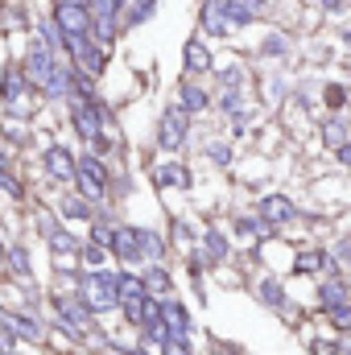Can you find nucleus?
I'll return each mask as SVG.
<instances>
[{
	"label": "nucleus",
	"mask_w": 351,
	"mask_h": 355,
	"mask_svg": "<svg viewBox=\"0 0 351 355\" xmlns=\"http://www.w3.org/2000/svg\"><path fill=\"white\" fill-rule=\"evenodd\" d=\"M223 12H228V25H252L264 12V0H223Z\"/></svg>",
	"instance_id": "0eeeda50"
},
{
	"label": "nucleus",
	"mask_w": 351,
	"mask_h": 355,
	"mask_svg": "<svg viewBox=\"0 0 351 355\" xmlns=\"http://www.w3.org/2000/svg\"><path fill=\"white\" fill-rule=\"evenodd\" d=\"M0 318H4L17 335H25V339H42V327H37L29 314H4V310H0Z\"/></svg>",
	"instance_id": "f3484780"
},
{
	"label": "nucleus",
	"mask_w": 351,
	"mask_h": 355,
	"mask_svg": "<svg viewBox=\"0 0 351 355\" xmlns=\"http://www.w3.org/2000/svg\"><path fill=\"white\" fill-rule=\"evenodd\" d=\"M327 314H331V322H335V327H343V331L351 327V302H343V306H331Z\"/></svg>",
	"instance_id": "c85d7f7f"
},
{
	"label": "nucleus",
	"mask_w": 351,
	"mask_h": 355,
	"mask_svg": "<svg viewBox=\"0 0 351 355\" xmlns=\"http://www.w3.org/2000/svg\"><path fill=\"white\" fill-rule=\"evenodd\" d=\"M153 182H157V186H182V182H190V174H186L182 166H157V170H153Z\"/></svg>",
	"instance_id": "412c9836"
},
{
	"label": "nucleus",
	"mask_w": 351,
	"mask_h": 355,
	"mask_svg": "<svg viewBox=\"0 0 351 355\" xmlns=\"http://www.w3.org/2000/svg\"><path fill=\"white\" fill-rule=\"evenodd\" d=\"M178 103H182V112H203L211 99H207V91L194 87V83H182V91H178Z\"/></svg>",
	"instance_id": "4468645a"
},
{
	"label": "nucleus",
	"mask_w": 351,
	"mask_h": 355,
	"mask_svg": "<svg viewBox=\"0 0 351 355\" xmlns=\"http://www.w3.org/2000/svg\"><path fill=\"white\" fill-rule=\"evenodd\" d=\"M261 219H268V223H289V219H293V202H289L285 194H264L261 198Z\"/></svg>",
	"instance_id": "6e6552de"
},
{
	"label": "nucleus",
	"mask_w": 351,
	"mask_h": 355,
	"mask_svg": "<svg viewBox=\"0 0 351 355\" xmlns=\"http://www.w3.org/2000/svg\"><path fill=\"white\" fill-rule=\"evenodd\" d=\"M323 141L339 149V145L348 141V124H343V120H327V124H323Z\"/></svg>",
	"instance_id": "4be33fe9"
},
{
	"label": "nucleus",
	"mask_w": 351,
	"mask_h": 355,
	"mask_svg": "<svg viewBox=\"0 0 351 355\" xmlns=\"http://www.w3.org/2000/svg\"><path fill=\"white\" fill-rule=\"evenodd\" d=\"M137 232H141V257L145 261H162L166 257V240L153 236V232H145V227H137Z\"/></svg>",
	"instance_id": "a211bd4d"
},
{
	"label": "nucleus",
	"mask_w": 351,
	"mask_h": 355,
	"mask_svg": "<svg viewBox=\"0 0 351 355\" xmlns=\"http://www.w3.org/2000/svg\"><path fill=\"white\" fill-rule=\"evenodd\" d=\"M75 182H79L83 198L99 202V198H103V190H108V170L99 166V157H83V162L75 166Z\"/></svg>",
	"instance_id": "20e7f679"
},
{
	"label": "nucleus",
	"mask_w": 351,
	"mask_h": 355,
	"mask_svg": "<svg viewBox=\"0 0 351 355\" xmlns=\"http://www.w3.org/2000/svg\"><path fill=\"white\" fill-rule=\"evenodd\" d=\"M285 50H289V42H285L281 33H273V37H264V46H261V54H264V58H281Z\"/></svg>",
	"instance_id": "bb28decb"
},
{
	"label": "nucleus",
	"mask_w": 351,
	"mask_h": 355,
	"mask_svg": "<svg viewBox=\"0 0 351 355\" xmlns=\"http://www.w3.org/2000/svg\"><path fill=\"white\" fill-rule=\"evenodd\" d=\"M343 42H348V46H351V29H348V33H343Z\"/></svg>",
	"instance_id": "58836bf2"
},
{
	"label": "nucleus",
	"mask_w": 351,
	"mask_h": 355,
	"mask_svg": "<svg viewBox=\"0 0 351 355\" xmlns=\"http://www.w3.org/2000/svg\"><path fill=\"white\" fill-rule=\"evenodd\" d=\"M207 257H211V261H215V265H219V261H223V257H228V236H219V232H215V227H211V232H207Z\"/></svg>",
	"instance_id": "5701e85b"
},
{
	"label": "nucleus",
	"mask_w": 351,
	"mask_h": 355,
	"mask_svg": "<svg viewBox=\"0 0 351 355\" xmlns=\"http://www.w3.org/2000/svg\"><path fill=\"white\" fill-rule=\"evenodd\" d=\"M8 261H12L17 272H29V257H25V248H12V252H8Z\"/></svg>",
	"instance_id": "2f4dec72"
},
{
	"label": "nucleus",
	"mask_w": 351,
	"mask_h": 355,
	"mask_svg": "<svg viewBox=\"0 0 351 355\" xmlns=\"http://www.w3.org/2000/svg\"><path fill=\"white\" fill-rule=\"evenodd\" d=\"M339 162H343V166H351V137L339 145Z\"/></svg>",
	"instance_id": "e433bc0d"
},
{
	"label": "nucleus",
	"mask_w": 351,
	"mask_h": 355,
	"mask_svg": "<svg viewBox=\"0 0 351 355\" xmlns=\"http://www.w3.org/2000/svg\"><path fill=\"white\" fill-rule=\"evenodd\" d=\"M67 54H75V62H79L83 75H99V71L108 67V50L95 42V33H75V37H67Z\"/></svg>",
	"instance_id": "f03ea898"
},
{
	"label": "nucleus",
	"mask_w": 351,
	"mask_h": 355,
	"mask_svg": "<svg viewBox=\"0 0 351 355\" xmlns=\"http://www.w3.org/2000/svg\"><path fill=\"white\" fill-rule=\"evenodd\" d=\"M314 355H339L335 343H314Z\"/></svg>",
	"instance_id": "c9c22d12"
},
{
	"label": "nucleus",
	"mask_w": 351,
	"mask_h": 355,
	"mask_svg": "<svg viewBox=\"0 0 351 355\" xmlns=\"http://www.w3.org/2000/svg\"><path fill=\"white\" fill-rule=\"evenodd\" d=\"M79 302L87 306L91 314H103V310H112L120 297H116V281H112V272H87L83 281H79Z\"/></svg>",
	"instance_id": "f257e3e1"
},
{
	"label": "nucleus",
	"mask_w": 351,
	"mask_h": 355,
	"mask_svg": "<svg viewBox=\"0 0 351 355\" xmlns=\"http://www.w3.org/2000/svg\"><path fill=\"white\" fill-rule=\"evenodd\" d=\"M162 322L170 327V335H178V339L190 335V314H186L182 302H166V306H162Z\"/></svg>",
	"instance_id": "9b49d317"
},
{
	"label": "nucleus",
	"mask_w": 351,
	"mask_h": 355,
	"mask_svg": "<svg viewBox=\"0 0 351 355\" xmlns=\"http://www.w3.org/2000/svg\"><path fill=\"white\" fill-rule=\"evenodd\" d=\"M37 37L50 46V50H67V33L58 29V21L50 17V21H37Z\"/></svg>",
	"instance_id": "2eb2a0df"
},
{
	"label": "nucleus",
	"mask_w": 351,
	"mask_h": 355,
	"mask_svg": "<svg viewBox=\"0 0 351 355\" xmlns=\"http://www.w3.org/2000/svg\"><path fill=\"white\" fill-rule=\"evenodd\" d=\"M0 257H4V248H0Z\"/></svg>",
	"instance_id": "ea45409f"
},
{
	"label": "nucleus",
	"mask_w": 351,
	"mask_h": 355,
	"mask_svg": "<svg viewBox=\"0 0 351 355\" xmlns=\"http://www.w3.org/2000/svg\"><path fill=\"white\" fill-rule=\"evenodd\" d=\"M46 170L67 182V178H75V162H71V153H67L62 145H50V149H46Z\"/></svg>",
	"instance_id": "ddd939ff"
},
{
	"label": "nucleus",
	"mask_w": 351,
	"mask_h": 355,
	"mask_svg": "<svg viewBox=\"0 0 351 355\" xmlns=\"http://www.w3.org/2000/svg\"><path fill=\"white\" fill-rule=\"evenodd\" d=\"M207 153H211V162H215V166H228V162H232V149H228V145H211Z\"/></svg>",
	"instance_id": "7c9ffc66"
},
{
	"label": "nucleus",
	"mask_w": 351,
	"mask_h": 355,
	"mask_svg": "<svg viewBox=\"0 0 351 355\" xmlns=\"http://www.w3.org/2000/svg\"><path fill=\"white\" fill-rule=\"evenodd\" d=\"M318 302H323L327 310H331V306H343V302H348V285H343V281H323V285H318Z\"/></svg>",
	"instance_id": "dca6fc26"
},
{
	"label": "nucleus",
	"mask_w": 351,
	"mask_h": 355,
	"mask_svg": "<svg viewBox=\"0 0 351 355\" xmlns=\"http://www.w3.org/2000/svg\"><path fill=\"white\" fill-rule=\"evenodd\" d=\"M182 67H186V75H203V71H211V54H207V46H203L198 37H190V42H186Z\"/></svg>",
	"instance_id": "9d476101"
},
{
	"label": "nucleus",
	"mask_w": 351,
	"mask_h": 355,
	"mask_svg": "<svg viewBox=\"0 0 351 355\" xmlns=\"http://www.w3.org/2000/svg\"><path fill=\"white\" fill-rule=\"evenodd\" d=\"M343 103H348V91L339 87V83H331L327 87V107H343Z\"/></svg>",
	"instance_id": "c756f323"
},
{
	"label": "nucleus",
	"mask_w": 351,
	"mask_h": 355,
	"mask_svg": "<svg viewBox=\"0 0 351 355\" xmlns=\"http://www.w3.org/2000/svg\"><path fill=\"white\" fill-rule=\"evenodd\" d=\"M190 112H182V107H170L166 116H162V124H157V145L162 149H182L186 145V132H190V120H186Z\"/></svg>",
	"instance_id": "7ed1b4c3"
},
{
	"label": "nucleus",
	"mask_w": 351,
	"mask_h": 355,
	"mask_svg": "<svg viewBox=\"0 0 351 355\" xmlns=\"http://www.w3.org/2000/svg\"><path fill=\"white\" fill-rule=\"evenodd\" d=\"M4 170H8V153L0 149V174H4Z\"/></svg>",
	"instance_id": "4c0bfd02"
},
{
	"label": "nucleus",
	"mask_w": 351,
	"mask_h": 355,
	"mask_svg": "<svg viewBox=\"0 0 351 355\" xmlns=\"http://www.w3.org/2000/svg\"><path fill=\"white\" fill-rule=\"evenodd\" d=\"M46 236H50V248H54V252H62V257L79 252V240H71L62 227H46Z\"/></svg>",
	"instance_id": "aec40b11"
},
{
	"label": "nucleus",
	"mask_w": 351,
	"mask_h": 355,
	"mask_svg": "<svg viewBox=\"0 0 351 355\" xmlns=\"http://www.w3.org/2000/svg\"><path fill=\"white\" fill-rule=\"evenodd\" d=\"M112 281H116V297H120V302H137V297H149V289H145V277H132V272H116Z\"/></svg>",
	"instance_id": "f8f14e48"
},
{
	"label": "nucleus",
	"mask_w": 351,
	"mask_h": 355,
	"mask_svg": "<svg viewBox=\"0 0 351 355\" xmlns=\"http://www.w3.org/2000/svg\"><path fill=\"white\" fill-rule=\"evenodd\" d=\"M261 297H264V302H268V306H277V310H285V306H289L277 281H261Z\"/></svg>",
	"instance_id": "393cba45"
},
{
	"label": "nucleus",
	"mask_w": 351,
	"mask_h": 355,
	"mask_svg": "<svg viewBox=\"0 0 351 355\" xmlns=\"http://www.w3.org/2000/svg\"><path fill=\"white\" fill-rule=\"evenodd\" d=\"M203 33H211V37H223V33H228L223 0H207V4H203Z\"/></svg>",
	"instance_id": "1a4fd4ad"
},
{
	"label": "nucleus",
	"mask_w": 351,
	"mask_h": 355,
	"mask_svg": "<svg viewBox=\"0 0 351 355\" xmlns=\"http://www.w3.org/2000/svg\"><path fill=\"white\" fill-rule=\"evenodd\" d=\"M8 355H17V352H8Z\"/></svg>",
	"instance_id": "a19ab883"
},
{
	"label": "nucleus",
	"mask_w": 351,
	"mask_h": 355,
	"mask_svg": "<svg viewBox=\"0 0 351 355\" xmlns=\"http://www.w3.org/2000/svg\"><path fill=\"white\" fill-rule=\"evenodd\" d=\"M314 4H318V8H327V12H339L348 0H314Z\"/></svg>",
	"instance_id": "72a5a7b5"
},
{
	"label": "nucleus",
	"mask_w": 351,
	"mask_h": 355,
	"mask_svg": "<svg viewBox=\"0 0 351 355\" xmlns=\"http://www.w3.org/2000/svg\"><path fill=\"white\" fill-rule=\"evenodd\" d=\"M54 21H58V29L67 33V37H75V33H91V8L87 4H71V0H58L54 4Z\"/></svg>",
	"instance_id": "39448f33"
},
{
	"label": "nucleus",
	"mask_w": 351,
	"mask_h": 355,
	"mask_svg": "<svg viewBox=\"0 0 351 355\" xmlns=\"http://www.w3.org/2000/svg\"><path fill=\"white\" fill-rule=\"evenodd\" d=\"M62 211H67L71 219H91V198H67Z\"/></svg>",
	"instance_id": "a878e982"
},
{
	"label": "nucleus",
	"mask_w": 351,
	"mask_h": 355,
	"mask_svg": "<svg viewBox=\"0 0 351 355\" xmlns=\"http://www.w3.org/2000/svg\"><path fill=\"white\" fill-rule=\"evenodd\" d=\"M145 289L149 293H170V272L166 268H149L145 272Z\"/></svg>",
	"instance_id": "b1692460"
},
{
	"label": "nucleus",
	"mask_w": 351,
	"mask_h": 355,
	"mask_svg": "<svg viewBox=\"0 0 351 355\" xmlns=\"http://www.w3.org/2000/svg\"><path fill=\"white\" fill-rule=\"evenodd\" d=\"M153 8H157V0H128V4H124V12H128L124 25H145Z\"/></svg>",
	"instance_id": "6ab92c4d"
},
{
	"label": "nucleus",
	"mask_w": 351,
	"mask_h": 355,
	"mask_svg": "<svg viewBox=\"0 0 351 355\" xmlns=\"http://www.w3.org/2000/svg\"><path fill=\"white\" fill-rule=\"evenodd\" d=\"M327 265V257H323V252H302V257H298V272H314V268H323Z\"/></svg>",
	"instance_id": "cd10ccee"
},
{
	"label": "nucleus",
	"mask_w": 351,
	"mask_h": 355,
	"mask_svg": "<svg viewBox=\"0 0 351 355\" xmlns=\"http://www.w3.org/2000/svg\"><path fill=\"white\" fill-rule=\"evenodd\" d=\"M83 261H87V265H99V261H103V252H99V248H83Z\"/></svg>",
	"instance_id": "f704fd0d"
},
{
	"label": "nucleus",
	"mask_w": 351,
	"mask_h": 355,
	"mask_svg": "<svg viewBox=\"0 0 351 355\" xmlns=\"http://www.w3.org/2000/svg\"><path fill=\"white\" fill-rule=\"evenodd\" d=\"M0 190H4V194H12V198H21V194H25V190H21V186H17L8 174H0Z\"/></svg>",
	"instance_id": "473e14b6"
},
{
	"label": "nucleus",
	"mask_w": 351,
	"mask_h": 355,
	"mask_svg": "<svg viewBox=\"0 0 351 355\" xmlns=\"http://www.w3.org/2000/svg\"><path fill=\"white\" fill-rule=\"evenodd\" d=\"M108 248L120 257V261H141V232L137 227H116L108 236Z\"/></svg>",
	"instance_id": "423d86ee"
}]
</instances>
